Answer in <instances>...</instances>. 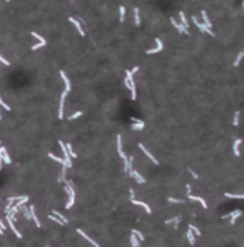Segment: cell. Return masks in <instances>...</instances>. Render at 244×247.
<instances>
[{
  "instance_id": "obj_1",
  "label": "cell",
  "mask_w": 244,
  "mask_h": 247,
  "mask_svg": "<svg viewBox=\"0 0 244 247\" xmlns=\"http://www.w3.org/2000/svg\"><path fill=\"white\" fill-rule=\"evenodd\" d=\"M64 184H65V192L69 194V201L65 202V209H70L75 202V191H74V185H72V182L69 179H65Z\"/></svg>"
},
{
  "instance_id": "obj_2",
  "label": "cell",
  "mask_w": 244,
  "mask_h": 247,
  "mask_svg": "<svg viewBox=\"0 0 244 247\" xmlns=\"http://www.w3.org/2000/svg\"><path fill=\"white\" fill-rule=\"evenodd\" d=\"M132 70H126V85L129 87V90H131V97L132 100H136L137 95H136V84H134V79H132Z\"/></svg>"
},
{
  "instance_id": "obj_3",
  "label": "cell",
  "mask_w": 244,
  "mask_h": 247,
  "mask_svg": "<svg viewBox=\"0 0 244 247\" xmlns=\"http://www.w3.org/2000/svg\"><path fill=\"white\" fill-rule=\"evenodd\" d=\"M59 145H60V149H62V152H64V162H65V167L69 169V167H72V157L69 155V152H67V147H65V144L62 142V140H59Z\"/></svg>"
},
{
  "instance_id": "obj_4",
  "label": "cell",
  "mask_w": 244,
  "mask_h": 247,
  "mask_svg": "<svg viewBox=\"0 0 244 247\" xmlns=\"http://www.w3.org/2000/svg\"><path fill=\"white\" fill-rule=\"evenodd\" d=\"M192 22H194V23H196V25H197V28H199V30H202V32L209 33V35H214V32H212L211 28L207 27L206 23H201V22H199V19H197V17H192Z\"/></svg>"
},
{
  "instance_id": "obj_5",
  "label": "cell",
  "mask_w": 244,
  "mask_h": 247,
  "mask_svg": "<svg viewBox=\"0 0 244 247\" xmlns=\"http://www.w3.org/2000/svg\"><path fill=\"white\" fill-rule=\"evenodd\" d=\"M5 215H7L5 219H7V224H9V227L14 230V234L17 235V237L22 239V232H20V230H17V227H15V224H14V219H12V215H10V214H5Z\"/></svg>"
},
{
  "instance_id": "obj_6",
  "label": "cell",
  "mask_w": 244,
  "mask_h": 247,
  "mask_svg": "<svg viewBox=\"0 0 244 247\" xmlns=\"http://www.w3.org/2000/svg\"><path fill=\"white\" fill-rule=\"evenodd\" d=\"M67 90H64L62 92V95H60V104H59V119H64V104H65V97H67Z\"/></svg>"
},
{
  "instance_id": "obj_7",
  "label": "cell",
  "mask_w": 244,
  "mask_h": 247,
  "mask_svg": "<svg viewBox=\"0 0 244 247\" xmlns=\"http://www.w3.org/2000/svg\"><path fill=\"white\" fill-rule=\"evenodd\" d=\"M131 120L134 122V124H132V130H141V129L146 127V124H144L142 120H139V119H136V117H132Z\"/></svg>"
},
{
  "instance_id": "obj_8",
  "label": "cell",
  "mask_w": 244,
  "mask_h": 247,
  "mask_svg": "<svg viewBox=\"0 0 244 247\" xmlns=\"http://www.w3.org/2000/svg\"><path fill=\"white\" fill-rule=\"evenodd\" d=\"M139 149H141V150H142V152H144V154H146V155H147V157H149V159H150V160H152V164H155V165H159V160H157V159H155V157H154V155L150 154V152H149V150H147V149H146V147H144V144H139Z\"/></svg>"
},
{
  "instance_id": "obj_9",
  "label": "cell",
  "mask_w": 244,
  "mask_h": 247,
  "mask_svg": "<svg viewBox=\"0 0 244 247\" xmlns=\"http://www.w3.org/2000/svg\"><path fill=\"white\" fill-rule=\"evenodd\" d=\"M117 152H119V157H121L122 160H126V159H127L126 152L122 150V137H121V135H117Z\"/></svg>"
},
{
  "instance_id": "obj_10",
  "label": "cell",
  "mask_w": 244,
  "mask_h": 247,
  "mask_svg": "<svg viewBox=\"0 0 244 247\" xmlns=\"http://www.w3.org/2000/svg\"><path fill=\"white\" fill-rule=\"evenodd\" d=\"M129 175H131V177H134L137 182H139V184H146V179L142 177V175H141V174H139V172H137V170H134V169H131V172H129Z\"/></svg>"
},
{
  "instance_id": "obj_11",
  "label": "cell",
  "mask_w": 244,
  "mask_h": 247,
  "mask_svg": "<svg viewBox=\"0 0 244 247\" xmlns=\"http://www.w3.org/2000/svg\"><path fill=\"white\" fill-rule=\"evenodd\" d=\"M69 22H70V23H74V25H75V28L79 30V33L82 35V37H84V35H85V30L82 28V25H80V22H79V20H77V19H74V17H70V19H69Z\"/></svg>"
},
{
  "instance_id": "obj_12",
  "label": "cell",
  "mask_w": 244,
  "mask_h": 247,
  "mask_svg": "<svg viewBox=\"0 0 244 247\" xmlns=\"http://www.w3.org/2000/svg\"><path fill=\"white\" fill-rule=\"evenodd\" d=\"M155 43H157V45L154 47V49H149V50H147V54H149V55H152V54H157V52H160L162 50V42H160L159 38H155Z\"/></svg>"
},
{
  "instance_id": "obj_13",
  "label": "cell",
  "mask_w": 244,
  "mask_h": 247,
  "mask_svg": "<svg viewBox=\"0 0 244 247\" xmlns=\"http://www.w3.org/2000/svg\"><path fill=\"white\" fill-rule=\"evenodd\" d=\"M171 23H172L174 27L177 28L179 32H182V33H189V30H187V27H184L182 23H179L177 20H174V19H171Z\"/></svg>"
},
{
  "instance_id": "obj_14",
  "label": "cell",
  "mask_w": 244,
  "mask_h": 247,
  "mask_svg": "<svg viewBox=\"0 0 244 247\" xmlns=\"http://www.w3.org/2000/svg\"><path fill=\"white\" fill-rule=\"evenodd\" d=\"M187 199H189V201H196V202H199V204H201L202 207H204V209H206V207H207L206 201H204L202 197H197V196H192V194H187Z\"/></svg>"
},
{
  "instance_id": "obj_15",
  "label": "cell",
  "mask_w": 244,
  "mask_h": 247,
  "mask_svg": "<svg viewBox=\"0 0 244 247\" xmlns=\"http://www.w3.org/2000/svg\"><path fill=\"white\" fill-rule=\"evenodd\" d=\"M77 234H79V235H82V237H84L85 240H87V242H90L94 247H99V244H95L94 240H92V237H89V235L85 234V230H82V229H77Z\"/></svg>"
},
{
  "instance_id": "obj_16",
  "label": "cell",
  "mask_w": 244,
  "mask_h": 247,
  "mask_svg": "<svg viewBox=\"0 0 244 247\" xmlns=\"http://www.w3.org/2000/svg\"><path fill=\"white\" fill-rule=\"evenodd\" d=\"M131 202H132V204H136V205H141V207H144L147 214H150V212H152V210H150V207L146 204V202H141V201H137V199H134V197H131Z\"/></svg>"
},
{
  "instance_id": "obj_17",
  "label": "cell",
  "mask_w": 244,
  "mask_h": 247,
  "mask_svg": "<svg viewBox=\"0 0 244 247\" xmlns=\"http://www.w3.org/2000/svg\"><path fill=\"white\" fill-rule=\"evenodd\" d=\"M132 155H129V157L126 159V160H124V174H129L131 172V164H132Z\"/></svg>"
},
{
  "instance_id": "obj_18",
  "label": "cell",
  "mask_w": 244,
  "mask_h": 247,
  "mask_svg": "<svg viewBox=\"0 0 244 247\" xmlns=\"http://www.w3.org/2000/svg\"><path fill=\"white\" fill-rule=\"evenodd\" d=\"M60 77H62V80H64V84H65V90L69 92V90H70V80H69V77L65 75V70H60Z\"/></svg>"
},
{
  "instance_id": "obj_19",
  "label": "cell",
  "mask_w": 244,
  "mask_h": 247,
  "mask_svg": "<svg viewBox=\"0 0 244 247\" xmlns=\"http://www.w3.org/2000/svg\"><path fill=\"white\" fill-rule=\"evenodd\" d=\"M241 142H243V139H236L234 144H232V152H234V155H239V154H241V150H239Z\"/></svg>"
},
{
  "instance_id": "obj_20",
  "label": "cell",
  "mask_w": 244,
  "mask_h": 247,
  "mask_svg": "<svg viewBox=\"0 0 244 247\" xmlns=\"http://www.w3.org/2000/svg\"><path fill=\"white\" fill-rule=\"evenodd\" d=\"M131 244H132V247H139L141 246V239L137 237L136 234H132V232H131Z\"/></svg>"
},
{
  "instance_id": "obj_21",
  "label": "cell",
  "mask_w": 244,
  "mask_h": 247,
  "mask_svg": "<svg viewBox=\"0 0 244 247\" xmlns=\"http://www.w3.org/2000/svg\"><path fill=\"white\" fill-rule=\"evenodd\" d=\"M186 235H187V240H189V244H191V246H194V244H196V234H194L192 230L189 229Z\"/></svg>"
},
{
  "instance_id": "obj_22",
  "label": "cell",
  "mask_w": 244,
  "mask_h": 247,
  "mask_svg": "<svg viewBox=\"0 0 244 247\" xmlns=\"http://www.w3.org/2000/svg\"><path fill=\"white\" fill-rule=\"evenodd\" d=\"M30 35L37 38V40H38V43H40V45H42V47H44V45H47V42H45V38H44L42 35H38L37 32H30Z\"/></svg>"
},
{
  "instance_id": "obj_23",
  "label": "cell",
  "mask_w": 244,
  "mask_h": 247,
  "mask_svg": "<svg viewBox=\"0 0 244 247\" xmlns=\"http://www.w3.org/2000/svg\"><path fill=\"white\" fill-rule=\"evenodd\" d=\"M2 149V157H4V162L5 164H12V159L9 157V152H7V149L5 147H0Z\"/></svg>"
},
{
  "instance_id": "obj_24",
  "label": "cell",
  "mask_w": 244,
  "mask_h": 247,
  "mask_svg": "<svg viewBox=\"0 0 244 247\" xmlns=\"http://www.w3.org/2000/svg\"><path fill=\"white\" fill-rule=\"evenodd\" d=\"M241 214H243V212H241V210L237 209V210H234V212H231L229 215H224V217H231V222H236V219H237V217H239Z\"/></svg>"
},
{
  "instance_id": "obj_25",
  "label": "cell",
  "mask_w": 244,
  "mask_h": 247,
  "mask_svg": "<svg viewBox=\"0 0 244 247\" xmlns=\"http://www.w3.org/2000/svg\"><path fill=\"white\" fill-rule=\"evenodd\" d=\"M134 23H136V27L141 25V17H139V9H134Z\"/></svg>"
},
{
  "instance_id": "obj_26",
  "label": "cell",
  "mask_w": 244,
  "mask_h": 247,
  "mask_svg": "<svg viewBox=\"0 0 244 247\" xmlns=\"http://www.w3.org/2000/svg\"><path fill=\"white\" fill-rule=\"evenodd\" d=\"M52 215H55V217H59V219H60L62 222H64V224H67V222H69V220H67V217H64V215H62L60 212H59V210H52Z\"/></svg>"
},
{
  "instance_id": "obj_27",
  "label": "cell",
  "mask_w": 244,
  "mask_h": 247,
  "mask_svg": "<svg viewBox=\"0 0 244 247\" xmlns=\"http://www.w3.org/2000/svg\"><path fill=\"white\" fill-rule=\"evenodd\" d=\"M201 17H202V20H204V23H206L207 27L211 28L212 25H211V20H209V17H207V14H206V10H204V12H202V14H201Z\"/></svg>"
},
{
  "instance_id": "obj_28",
  "label": "cell",
  "mask_w": 244,
  "mask_h": 247,
  "mask_svg": "<svg viewBox=\"0 0 244 247\" xmlns=\"http://www.w3.org/2000/svg\"><path fill=\"white\" fill-rule=\"evenodd\" d=\"M244 59V52H239V54H237V57H236V60H234V64H232V65L234 67H237L241 64V60H243Z\"/></svg>"
},
{
  "instance_id": "obj_29",
  "label": "cell",
  "mask_w": 244,
  "mask_h": 247,
  "mask_svg": "<svg viewBox=\"0 0 244 247\" xmlns=\"http://www.w3.org/2000/svg\"><path fill=\"white\" fill-rule=\"evenodd\" d=\"M119 15H121V17H119V20H121V22H124V19H126V7H124V5H121V9H119Z\"/></svg>"
},
{
  "instance_id": "obj_30",
  "label": "cell",
  "mask_w": 244,
  "mask_h": 247,
  "mask_svg": "<svg viewBox=\"0 0 244 247\" xmlns=\"http://www.w3.org/2000/svg\"><path fill=\"white\" fill-rule=\"evenodd\" d=\"M239 115H241V112H239V110H236V112H234V119H232V125H239Z\"/></svg>"
},
{
  "instance_id": "obj_31",
  "label": "cell",
  "mask_w": 244,
  "mask_h": 247,
  "mask_svg": "<svg viewBox=\"0 0 244 247\" xmlns=\"http://www.w3.org/2000/svg\"><path fill=\"white\" fill-rule=\"evenodd\" d=\"M49 157H50L52 160H55V162H60L62 165H65V162H64V159H60V157H57V155H54V154H52V152H50V154H49Z\"/></svg>"
},
{
  "instance_id": "obj_32",
  "label": "cell",
  "mask_w": 244,
  "mask_h": 247,
  "mask_svg": "<svg viewBox=\"0 0 244 247\" xmlns=\"http://www.w3.org/2000/svg\"><path fill=\"white\" fill-rule=\"evenodd\" d=\"M226 197H229V199H244V194H226Z\"/></svg>"
},
{
  "instance_id": "obj_33",
  "label": "cell",
  "mask_w": 244,
  "mask_h": 247,
  "mask_svg": "<svg viewBox=\"0 0 244 247\" xmlns=\"http://www.w3.org/2000/svg\"><path fill=\"white\" fill-rule=\"evenodd\" d=\"M179 17H181V23L184 27H187V19H186V14L184 12H179Z\"/></svg>"
},
{
  "instance_id": "obj_34",
  "label": "cell",
  "mask_w": 244,
  "mask_h": 247,
  "mask_svg": "<svg viewBox=\"0 0 244 247\" xmlns=\"http://www.w3.org/2000/svg\"><path fill=\"white\" fill-rule=\"evenodd\" d=\"M65 147H67V152H69V155H70V157L74 159L75 155H77V154H75L74 150H72V145H70V144H65Z\"/></svg>"
},
{
  "instance_id": "obj_35",
  "label": "cell",
  "mask_w": 244,
  "mask_h": 247,
  "mask_svg": "<svg viewBox=\"0 0 244 247\" xmlns=\"http://www.w3.org/2000/svg\"><path fill=\"white\" fill-rule=\"evenodd\" d=\"M82 115V110H77V112H74L72 115H69V120H74V119H77V117Z\"/></svg>"
},
{
  "instance_id": "obj_36",
  "label": "cell",
  "mask_w": 244,
  "mask_h": 247,
  "mask_svg": "<svg viewBox=\"0 0 244 247\" xmlns=\"http://www.w3.org/2000/svg\"><path fill=\"white\" fill-rule=\"evenodd\" d=\"M49 219H50V220H54V222H57V224H60V225H64V222H62V220L60 219H59V217H55V215H49Z\"/></svg>"
},
{
  "instance_id": "obj_37",
  "label": "cell",
  "mask_w": 244,
  "mask_h": 247,
  "mask_svg": "<svg viewBox=\"0 0 244 247\" xmlns=\"http://www.w3.org/2000/svg\"><path fill=\"white\" fill-rule=\"evenodd\" d=\"M189 229H191V230H192V232L196 234V235H201V230H199V229H197L196 225H192V224H191V225H189Z\"/></svg>"
},
{
  "instance_id": "obj_38",
  "label": "cell",
  "mask_w": 244,
  "mask_h": 247,
  "mask_svg": "<svg viewBox=\"0 0 244 247\" xmlns=\"http://www.w3.org/2000/svg\"><path fill=\"white\" fill-rule=\"evenodd\" d=\"M167 201H169L171 204H182V202H184V201H181V199H174V197H169Z\"/></svg>"
},
{
  "instance_id": "obj_39",
  "label": "cell",
  "mask_w": 244,
  "mask_h": 247,
  "mask_svg": "<svg viewBox=\"0 0 244 247\" xmlns=\"http://www.w3.org/2000/svg\"><path fill=\"white\" fill-rule=\"evenodd\" d=\"M181 219H182V217H181V215H179V217H174V229H177V225H179V222H181Z\"/></svg>"
},
{
  "instance_id": "obj_40",
  "label": "cell",
  "mask_w": 244,
  "mask_h": 247,
  "mask_svg": "<svg viewBox=\"0 0 244 247\" xmlns=\"http://www.w3.org/2000/svg\"><path fill=\"white\" fill-rule=\"evenodd\" d=\"M132 234H136V235H137V237H139V239H141V240H144V235H142V234L139 232L137 229H132Z\"/></svg>"
},
{
  "instance_id": "obj_41",
  "label": "cell",
  "mask_w": 244,
  "mask_h": 247,
  "mask_svg": "<svg viewBox=\"0 0 244 247\" xmlns=\"http://www.w3.org/2000/svg\"><path fill=\"white\" fill-rule=\"evenodd\" d=\"M0 105H2V107H4L5 110H10V107H9V105H7V104L4 102V100H2V95H0Z\"/></svg>"
},
{
  "instance_id": "obj_42",
  "label": "cell",
  "mask_w": 244,
  "mask_h": 247,
  "mask_svg": "<svg viewBox=\"0 0 244 247\" xmlns=\"http://www.w3.org/2000/svg\"><path fill=\"white\" fill-rule=\"evenodd\" d=\"M0 62H2L4 65H10V62L7 60V59H4V57H2V55H0Z\"/></svg>"
},
{
  "instance_id": "obj_43",
  "label": "cell",
  "mask_w": 244,
  "mask_h": 247,
  "mask_svg": "<svg viewBox=\"0 0 244 247\" xmlns=\"http://www.w3.org/2000/svg\"><path fill=\"white\" fill-rule=\"evenodd\" d=\"M4 232H5V224L0 220V234H4Z\"/></svg>"
},
{
  "instance_id": "obj_44",
  "label": "cell",
  "mask_w": 244,
  "mask_h": 247,
  "mask_svg": "<svg viewBox=\"0 0 244 247\" xmlns=\"http://www.w3.org/2000/svg\"><path fill=\"white\" fill-rule=\"evenodd\" d=\"M189 174H191V175H192V177H194V179H199V175H197V174H196V172H194L192 169H189Z\"/></svg>"
},
{
  "instance_id": "obj_45",
  "label": "cell",
  "mask_w": 244,
  "mask_h": 247,
  "mask_svg": "<svg viewBox=\"0 0 244 247\" xmlns=\"http://www.w3.org/2000/svg\"><path fill=\"white\" fill-rule=\"evenodd\" d=\"M2 162H4V157H2V149H0V170H2Z\"/></svg>"
},
{
  "instance_id": "obj_46",
  "label": "cell",
  "mask_w": 244,
  "mask_h": 247,
  "mask_svg": "<svg viewBox=\"0 0 244 247\" xmlns=\"http://www.w3.org/2000/svg\"><path fill=\"white\" fill-rule=\"evenodd\" d=\"M38 47H42V45H40V43H35V45H32V50H37Z\"/></svg>"
},
{
  "instance_id": "obj_47",
  "label": "cell",
  "mask_w": 244,
  "mask_h": 247,
  "mask_svg": "<svg viewBox=\"0 0 244 247\" xmlns=\"http://www.w3.org/2000/svg\"><path fill=\"white\" fill-rule=\"evenodd\" d=\"M0 120H2V112H0Z\"/></svg>"
},
{
  "instance_id": "obj_48",
  "label": "cell",
  "mask_w": 244,
  "mask_h": 247,
  "mask_svg": "<svg viewBox=\"0 0 244 247\" xmlns=\"http://www.w3.org/2000/svg\"><path fill=\"white\" fill-rule=\"evenodd\" d=\"M243 9H244V0H243Z\"/></svg>"
},
{
  "instance_id": "obj_49",
  "label": "cell",
  "mask_w": 244,
  "mask_h": 247,
  "mask_svg": "<svg viewBox=\"0 0 244 247\" xmlns=\"http://www.w3.org/2000/svg\"><path fill=\"white\" fill-rule=\"evenodd\" d=\"M7 2H10V0H7Z\"/></svg>"
},
{
  "instance_id": "obj_50",
  "label": "cell",
  "mask_w": 244,
  "mask_h": 247,
  "mask_svg": "<svg viewBox=\"0 0 244 247\" xmlns=\"http://www.w3.org/2000/svg\"><path fill=\"white\" fill-rule=\"evenodd\" d=\"M47 247H49V246H47Z\"/></svg>"
}]
</instances>
